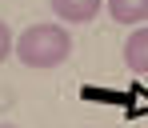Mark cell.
Listing matches in <instances>:
<instances>
[{
  "label": "cell",
  "instance_id": "obj_5",
  "mask_svg": "<svg viewBox=\"0 0 148 128\" xmlns=\"http://www.w3.org/2000/svg\"><path fill=\"white\" fill-rule=\"evenodd\" d=\"M12 48H16V44H12V28L0 20V64L8 60V52H12Z\"/></svg>",
  "mask_w": 148,
  "mask_h": 128
},
{
  "label": "cell",
  "instance_id": "obj_4",
  "mask_svg": "<svg viewBox=\"0 0 148 128\" xmlns=\"http://www.w3.org/2000/svg\"><path fill=\"white\" fill-rule=\"evenodd\" d=\"M108 4V16L116 24H140L148 20V0H104Z\"/></svg>",
  "mask_w": 148,
  "mask_h": 128
},
{
  "label": "cell",
  "instance_id": "obj_2",
  "mask_svg": "<svg viewBox=\"0 0 148 128\" xmlns=\"http://www.w3.org/2000/svg\"><path fill=\"white\" fill-rule=\"evenodd\" d=\"M52 12L64 20V24H88L96 20V12L104 8V0H48Z\"/></svg>",
  "mask_w": 148,
  "mask_h": 128
},
{
  "label": "cell",
  "instance_id": "obj_6",
  "mask_svg": "<svg viewBox=\"0 0 148 128\" xmlns=\"http://www.w3.org/2000/svg\"><path fill=\"white\" fill-rule=\"evenodd\" d=\"M0 128H12V124H0Z\"/></svg>",
  "mask_w": 148,
  "mask_h": 128
},
{
  "label": "cell",
  "instance_id": "obj_1",
  "mask_svg": "<svg viewBox=\"0 0 148 128\" xmlns=\"http://www.w3.org/2000/svg\"><path fill=\"white\" fill-rule=\"evenodd\" d=\"M72 56V36L64 24H32L16 36V60L28 68H56Z\"/></svg>",
  "mask_w": 148,
  "mask_h": 128
},
{
  "label": "cell",
  "instance_id": "obj_3",
  "mask_svg": "<svg viewBox=\"0 0 148 128\" xmlns=\"http://www.w3.org/2000/svg\"><path fill=\"white\" fill-rule=\"evenodd\" d=\"M124 64H128L132 72L148 76V24L140 28V32H132V36L124 40Z\"/></svg>",
  "mask_w": 148,
  "mask_h": 128
}]
</instances>
